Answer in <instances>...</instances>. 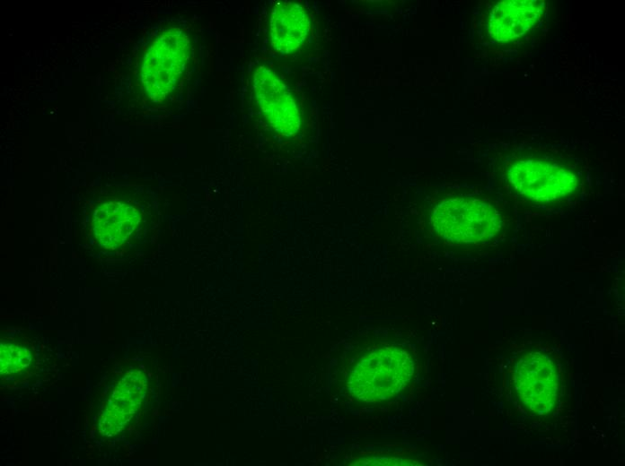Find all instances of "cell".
Instances as JSON below:
<instances>
[{
  "mask_svg": "<svg viewBox=\"0 0 625 466\" xmlns=\"http://www.w3.org/2000/svg\"><path fill=\"white\" fill-rule=\"evenodd\" d=\"M34 363V355L27 345L4 341L1 343V374L17 375L25 373Z\"/></svg>",
  "mask_w": 625,
  "mask_h": 466,
  "instance_id": "obj_11",
  "label": "cell"
},
{
  "mask_svg": "<svg viewBox=\"0 0 625 466\" xmlns=\"http://www.w3.org/2000/svg\"><path fill=\"white\" fill-rule=\"evenodd\" d=\"M190 54L187 34L179 29L160 33L150 44L142 65V84L147 96L163 100L181 81Z\"/></svg>",
  "mask_w": 625,
  "mask_h": 466,
  "instance_id": "obj_3",
  "label": "cell"
},
{
  "mask_svg": "<svg viewBox=\"0 0 625 466\" xmlns=\"http://www.w3.org/2000/svg\"><path fill=\"white\" fill-rule=\"evenodd\" d=\"M559 384L557 366L548 355L530 352L516 363L515 392L528 411L539 415L549 413L555 406Z\"/></svg>",
  "mask_w": 625,
  "mask_h": 466,
  "instance_id": "obj_6",
  "label": "cell"
},
{
  "mask_svg": "<svg viewBox=\"0 0 625 466\" xmlns=\"http://www.w3.org/2000/svg\"><path fill=\"white\" fill-rule=\"evenodd\" d=\"M543 1L508 0L497 3L487 22L489 35L500 43L512 42L524 36L542 13Z\"/></svg>",
  "mask_w": 625,
  "mask_h": 466,
  "instance_id": "obj_7",
  "label": "cell"
},
{
  "mask_svg": "<svg viewBox=\"0 0 625 466\" xmlns=\"http://www.w3.org/2000/svg\"><path fill=\"white\" fill-rule=\"evenodd\" d=\"M145 381L139 371H128L112 388L100 418V428L105 435L119 432L140 406Z\"/></svg>",
  "mask_w": 625,
  "mask_h": 466,
  "instance_id": "obj_8",
  "label": "cell"
},
{
  "mask_svg": "<svg viewBox=\"0 0 625 466\" xmlns=\"http://www.w3.org/2000/svg\"><path fill=\"white\" fill-rule=\"evenodd\" d=\"M311 23L304 8L292 1L277 2L268 16V39L272 48L289 54L303 46L310 33Z\"/></svg>",
  "mask_w": 625,
  "mask_h": 466,
  "instance_id": "obj_9",
  "label": "cell"
},
{
  "mask_svg": "<svg viewBox=\"0 0 625 466\" xmlns=\"http://www.w3.org/2000/svg\"><path fill=\"white\" fill-rule=\"evenodd\" d=\"M133 208L126 205V203L114 202L107 203L104 210H101L99 212L101 214L99 220H102V224H99V228H104V231L101 233H106L110 229L109 235H111L110 241L112 242H122L128 234V230L132 228L134 220Z\"/></svg>",
  "mask_w": 625,
  "mask_h": 466,
  "instance_id": "obj_10",
  "label": "cell"
},
{
  "mask_svg": "<svg viewBox=\"0 0 625 466\" xmlns=\"http://www.w3.org/2000/svg\"><path fill=\"white\" fill-rule=\"evenodd\" d=\"M514 190L535 203H554L570 197L579 186L577 173L559 161L538 157L516 160L507 169Z\"/></svg>",
  "mask_w": 625,
  "mask_h": 466,
  "instance_id": "obj_2",
  "label": "cell"
},
{
  "mask_svg": "<svg viewBox=\"0 0 625 466\" xmlns=\"http://www.w3.org/2000/svg\"><path fill=\"white\" fill-rule=\"evenodd\" d=\"M411 373L412 363L404 351L385 348L358 363L349 384L359 400H383L399 392Z\"/></svg>",
  "mask_w": 625,
  "mask_h": 466,
  "instance_id": "obj_4",
  "label": "cell"
},
{
  "mask_svg": "<svg viewBox=\"0 0 625 466\" xmlns=\"http://www.w3.org/2000/svg\"><path fill=\"white\" fill-rule=\"evenodd\" d=\"M251 90L257 110L274 132L289 136L298 131L301 117L295 100L272 68L266 65L257 66Z\"/></svg>",
  "mask_w": 625,
  "mask_h": 466,
  "instance_id": "obj_5",
  "label": "cell"
},
{
  "mask_svg": "<svg viewBox=\"0 0 625 466\" xmlns=\"http://www.w3.org/2000/svg\"><path fill=\"white\" fill-rule=\"evenodd\" d=\"M435 230L457 243H479L494 238L503 227L499 211L490 203L459 197L445 200L431 214Z\"/></svg>",
  "mask_w": 625,
  "mask_h": 466,
  "instance_id": "obj_1",
  "label": "cell"
}]
</instances>
